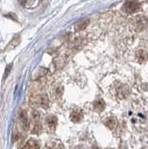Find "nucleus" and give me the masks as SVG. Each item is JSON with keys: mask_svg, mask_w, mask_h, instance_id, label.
I'll use <instances>...</instances> for the list:
<instances>
[{"mask_svg": "<svg viewBox=\"0 0 148 149\" xmlns=\"http://www.w3.org/2000/svg\"><path fill=\"white\" fill-rule=\"evenodd\" d=\"M141 8V4L136 0H127L122 6V9L124 12L131 14L138 11Z\"/></svg>", "mask_w": 148, "mask_h": 149, "instance_id": "nucleus-1", "label": "nucleus"}, {"mask_svg": "<svg viewBox=\"0 0 148 149\" xmlns=\"http://www.w3.org/2000/svg\"><path fill=\"white\" fill-rule=\"evenodd\" d=\"M34 104L38 105L40 107H43V108H47L49 105V100L48 97L46 95H39V96H35V100H34Z\"/></svg>", "mask_w": 148, "mask_h": 149, "instance_id": "nucleus-2", "label": "nucleus"}, {"mask_svg": "<svg viewBox=\"0 0 148 149\" xmlns=\"http://www.w3.org/2000/svg\"><path fill=\"white\" fill-rule=\"evenodd\" d=\"M47 149H64V148L62 143H57V142H53L49 144L47 146Z\"/></svg>", "mask_w": 148, "mask_h": 149, "instance_id": "nucleus-7", "label": "nucleus"}, {"mask_svg": "<svg viewBox=\"0 0 148 149\" xmlns=\"http://www.w3.org/2000/svg\"><path fill=\"white\" fill-rule=\"evenodd\" d=\"M81 118H82V114L79 111H74L73 113L70 115V119L75 123L79 122V121L81 120Z\"/></svg>", "mask_w": 148, "mask_h": 149, "instance_id": "nucleus-5", "label": "nucleus"}, {"mask_svg": "<svg viewBox=\"0 0 148 149\" xmlns=\"http://www.w3.org/2000/svg\"><path fill=\"white\" fill-rule=\"evenodd\" d=\"M24 149H39V146L35 142L30 141V142L27 143V144L24 147Z\"/></svg>", "mask_w": 148, "mask_h": 149, "instance_id": "nucleus-9", "label": "nucleus"}, {"mask_svg": "<svg viewBox=\"0 0 148 149\" xmlns=\"http://www.w3.org/2000/svg\"><path fill=\"white\" fill-rule=\"evenodd\" d=\"M20 41H21V36H16L15 37H13V39L10 42V44L8 45L6 50H10L11 49L16 48V47L18 46V44L20 43Z\"/></svg>", "mask_w": 148, "mask_h": 149, "instance_id": "nucleus-3", "label": "nucleus"}, {"mask_svg": "<svg viewBox=\"0 0 148 149\" xmlns=\"http://www.w3.org/2000/svg\"><path fill=\"white\" fill-rule=\"evenodd\" d=\"M89 22H90L89 20H84V21L80 22L79 23H77V24L76 25V31L80 32V31L85 30L88 26V24H89Z\"/></svg>", "mask_w": 148, "mask_h": 149, "instance_id": "nucleus-6", "label": "nucleus"}, {"mask_svg": "<svg viewBox=\"0 0 148 149\" xmlns=\"http://www.w3.org/2000/svg\"><path fill=\"white\" fill-rule=\"evenodd\" d=\"M47 123H48V125L49 126V127L54 128L55 126H56V124H57V118H55V116H50L47 118Z\"/></svg>", "mask_w": 148, "mask_h": 149, "instance_id": "nucleus-8", "label": "nucleus"}, {"mask_svg": "<svg viewBox=\"0 0 148 149\" xmlns=\"http://www.w3.org/2000/svg\"><path fill=\"white\" fill-rule=\"evenodd\" d=\"M137 59H138V61L140 63H145V61L148 59L147 52L145 50H142V49L138 50L137 51Z\"/></svg>", "mask_w": 148, "mask_h": 149, "instance_id": "nucleus-4", "label": "nucleus"}, {"mask_svg": "<svg viewBox=\"0 0 148 149\" xmlns=\"http://www.w3.org/2000/svg\"><path fill=\"white\" fill-rule=\"evenodd\" d=\"M104 106H105V104H104V101H103V100L96 101V102H95V104H94L95 109H96V110H99V111L104 110Z\"/></svg>", "mask_w": 148, "mask_h": 149, "instance_id": "nucleus-10", "label": "nucleus"}]
</instances>
